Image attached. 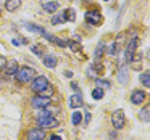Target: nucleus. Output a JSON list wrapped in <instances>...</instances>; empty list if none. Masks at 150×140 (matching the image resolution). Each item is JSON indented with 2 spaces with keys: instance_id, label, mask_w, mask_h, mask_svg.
<instances>
[{
  "instance_id": "f257e3e1",
  "label": "nucleus",
  "mask_w": 150,
  "mask_h": 140,
  "mask_svg": "<svg viewBox=\"0 0 150 140\" xmlns=\"http://www.w3.org/2000/svg\"><path fill=\"white\" fill-rule=\"evenodd\" d=\"M44 110H45V108H44ZM37 126H39L40 129H52V127L58 126V119L45 110L44 113H40L39 116H37Z\"/></svg>"
},
{
  "instance_id": "f03ea898",
  "label": "nucleus",
  "mask_w": 150,
  "mask_h": 140,
  "mask_svg": "<svg viewBox=\"0 0 150 140\" xmlns=\"http://www.w3.org/2000/svg\"><path fill=\"white\" fill-rule=\"evenodd\" d=\"M15 76H16L18 82L24 84V82L33 81V77L36 76V71H34V68H29V66H21V68H18V71L15 72Z\"/></svg>"
},
{
  "instance_id": "7ed1b4c3",
  "label": "nucleus",
  "mask_w": 150,
  "mask_h": 140,
  "mask_svg": "<svg viewBox=\"0 0 150 140\" xmlns=\"http://www.w3.org/2000/svg\"><path fill=\"white\" fill-rule=\"evenodd\" d=\"M124 122H126V117H124V111L123 110H116L113 114H111V124H113L115 129H123Z\"/></svg>"
},
{
  "instance_id": "20e7f679",
  "label": "nucleus",
  "mask_w": 150,
  "mask_h": 140,
  "mask_svg": "<svg viewBox=\"0 0 150 140\" xmlns=\"http://www.w3.org/2000/svg\"><path fill=\"white\" fill-rule=\"evenodd\" d=\"M137 44H139V40H137V37H132V39L129 40V44H127L126 47V61L127 63H132L134 60V53H136V49H137Z\"/></svg>"
},
{
  "instance_id": "39448f33",
  "label": "nucleus",
  "mask_w": 150,
  "mask_h": 140,
  "mask_svg": "<svg viewBox=\"0 0 150 140\" xmlns=\"http://www.w3.org/2000/svg\"><path fill=\"white\" fill-rule=\"evenodd\" d=\"M102 21H103V18H102V15L98 13V11L91 10V11H87V13H86V23L91 24V26H98Z\"/></svg>"
},
{
  "instance_id": "423d86ee",
  "label": "nucleus",
  "mask_w": 150,
  "mask_h": 140,
  "mask_svg": "<svg viewBox=\"0 0 150 140\" xmlns=\"http://www.w3.org/2000/svg\"><path fill=\"white\" fill-rule=\"evenodd\" d=\"M31 105L34 108H37V110H42V108L50 106V98L42 97V95H36V97L31 98Z\"/></svg>"
},
{
  "instance_id": "0eeeda50",
  "label": "nucleus",
  "mask_w": 150,
  "mask_h": 140,
  "mask_svg": "<svg viewBox=\"0 0 150 140\" xmlns=\"http://www.w3.org/2000/svg\"><path fill=\"white\" fill-rule=\"evenodd\" d=\"M47 85H49V79H47L45 76H39V77H36L33 81V90L40 92V90H44Z\"/></svg>"
},
{
  "instance_id": "6e6552de",
  "label": "nucleus",
  "mask_w": 150,
  "mask_h": 140,
  "mask_svg": "<svg viewBox=\"0 0 150 140\" xmlns=\"http://www.w3.org/2000/svg\"><path fill=\"white\" fill-rule=\"evenodd\" d=\"M145 97H147L145 92L140 90V89H136V90L131 94V103L132 105H140V103L145 101Z\"/></svg>"
},
{
  "instance_id": "1a4fd4ad",
  "label": "nucleus",
  "mask_w": 150,
  "mask_h": 140,
  "mask_svg": "<svg viewBox=\"0 0 150 140\" xmlns=\"http://www.w3.org/2000/svg\"><path fill=\"white\" fill-rule=\"evenodd\" d=\"M28 140H42L44 137H45V130L40 129V127H37V129H29L26 134Z\"/></svg>"
},
{
  "instance_id": "9d476101",
  "label": "nucleus",
  "mask_w": 150,
  "mask_h": 140,
  "mask_svg": "<svg viewBox=\"0 0 150 140\" xmlns=\"http://www.w3.org/2000/svg\"><path fill=\"white\" fill-rule=\"evenodd\" d=\"M118 81L121 82V84H127V81H129V72H127V66L123 65L121 63V68L120 71H118Z\"/></svg>"
},
{
  "instance_id": "9b49d317",
  "label": "nucleus",
  "mask_w": 150,
  "mask_h": 140,
  "mask_svg": "<svg viewBox=\"0 0 150 140\" xmlns=\"http://www.w3.org/2000/svg\"><path fill=\"white\" fill-rule=\"evenodd\" d=\"M82 105H84V100H82V97L79 94L69 97V106L71 108H79V106H82Z\"/></svg>"
},
{
  "instance_id": "f8f14e48",
  "label": "nucleus",
  "mask_w": 150,
  "mask_h": 140,
  "mask_svg": "<svg viewBox=\"0 0 150 140\" xmlns=\"http://www.w3.org/2000/svg\"><path fill=\"white\" fill-rule=\"evenodd\" d=\"M5 74L7 76H13L15 72L18 71V65H16V61H13V60H11V61H8V63H5Z\"/></svg>"
},
{
  "instance_id": "ddd939ff",
  "label": "nucleus",
  "mask_w": 150,
  "mask_h": 140,
  "mask_svg": "<svg viewBox=\"0 0 150 140\" xmlns=\"http://www.w3.org/2000/svg\"><path fill=\"white\" fill-rule=\"evenodd\" d=\"M21 7V0H5V8L7 11H15Z\"/></svg>"
},
{
  "instance_id": "4468645a",
  "label": "nucleus",
  "mask_w": 150,
  "mask_h": 140,
  "mask_svg": "<svg viewBox=\"0 0 150 140\" xmlns=\"http://www.w3.org/2000/svg\"><path fill=\"white\" fill-rule=\"evenodd\" d=\"M24 27H26L28 31H31V32L40 34V36H44V34H45V29H44V27L37 26V24H33V23H24Z\"/></svg>"
},
{
  "instance_id": "2eb2a0df",
  "label": "nucleus",
  "mask_w": 150,
  "mask_h": 140,
  "mask_svg": "<svg viewBox=\"0 0 150 140\" xmlns=\"http://www.w3.org/2000/svg\"><path fill=\"white\" fill-rule=\"evenodd\" d=\"M58 8H60L58 2H45V4H44V10H45L47 13H55Z\"/></svg>"
},
{
  "instance_id": "dca6fc26",
  "label": "nucleus",
  "mask_w": 150,
  "mask_h": 140,
  "mask_svg": "<svg viewBox=\"0 0 150 140\" xmlns=\"http://www.w3.org/2000/svg\"><path fill=\"white\" fill-rule=\"evenodd\" d=\"M139 119L142 121V122H149V119H150V106H144L142 110H140Z\"/></svg>"
},
{
  "instance_id": "f3484780",
  "label": "nucleus",
  "mask_w": 150,
  "mask_h": 140,
  "mask_svg": "<svg viewBox=\"0 0 150 140\" xmlns=\"http://www.w3.org/2000/svg\"><path fill=\"white\" fill-rule=\"evenodd\" d=\"M65 21H68L66 10L63 11V13H58V15H55V16L52 18V24H62V23H65Z\"/></svg>"
},
{
  "instance_id": "a211bd4d",
  "label": "nucleus",
  "mask_w": 150,
  "mask_h": 140,
  "mask_svg": "<svg viewBox=\"0 0 150 140\" xmlns=\"http://www.w3.org/2000/svg\"><path fill=\"white\" fill-rule=\"evenodd\" d=\"M44 65H45L47 68H50V69L55 68L57 66V58L53 55H45L44 56Z\"/></svg>"
},
{
  "instance_id": "6ab92c4d",
  "label": "nucleus",
  "mask_w": 150,
  "mask_h": 140,
  "mask_svg": "<svg viewBox=\"0 0 150 140\" xmlns=\"http://www.w3.org/2000/svg\"><path fill=\"white\" fill-rule=\"evenodd\" d=\"M105 50H107V53H108V55L115 56L118 52H120V47H118V44H116V42H113V44H110V45H108Z\"/></svg>"
},
{
  "instance_id": "aec40b11",
  "label": "nucleus",
  "mask_w": 150,
  "mask_h": 140,
  "mask_svg": "<svg viewBox=\"0 0 150 140\" xmlns=\"http://www.w3.org/2000/svg\"><path fill=\"white\" fill-rule=\"evenodd\" d=\"M139 79H140V82H142L144 87L150 89V72H142Z\"/></svg>"
},
{
  "instance_id": "412c9836",
  "label": "nucleus",
  "mask_w": 150,
  "mask_h": 140,
  "mask_svg": "<svg viewBox=\"0 0 150 140\" xmlns=\"http://www.w3.org/2000/svg\"><path fill=\"white\" fill-rule=\"evenodd\" d=\"M103 52H105V45H103V42H100L97 45V49H95V61H100Z\"/></svg>"
},
{
  "instance_id": "4be33fe9",
  "label": "nucleus",
  "mask_w": 150,
  "mask_h": 140,
  "mask_svg": "<svg viewBox=\"0 0 150 140\" xmlns=\"http://www.w3.org/2000/svg\"><path fill=\"white\" fill-rule=\"evenodd\" d=\"M95 84H97L100 89H110L111 87V82L110 81H103V79H95Z\"/></svg>"
},
{
  "instance_id": "5701e85b",
  "label": "nucleus",
  "mask_w": 150,
  "mask_h": 140,
  "mask_svg": "<svg viewBox=\"0 0 150 140\" xmlns=\"http://www.w3.org/2000/svg\"><path fill=\"white\" fill-rule=\"evenodd\" d=\"M81 119H82V114L79 113V111H74V113L71 114V122L74 124V126H78V124L81 122Z\"/></svg>"
},
{
  "instance_id": "b1692460",
  "label": "nucleus",
  "mask_w": 150,
  "mask_h": 140,
  "mask_svg": "<svg viewBox=\"0 0 150 140\" xmlns=\"http://www.w3.org/2000/svg\"><path fill=\"white\" fill-rule=\"evenodd\" d=\"M92 98H95V100H100V98H103V90H102L100 87H97L95 90H92Z\"/></svg>"
},
{
  "instance_id": "393cba45",
  "label": "nucleus",
  "mask_w": 150,
  "mask_h": 140,
  "mask_svg": "<svg viewBox=\"0 0 150 140\" xmlns=\"http://www.w3.org/2000/svg\"><path fill=\"white\" fill-rule=\"evenodd\" d=\"M39 94L42 95V97H47V98H50V97H52V95H53V89H52V87H49V85H47V87L44 89V90H40Z\"/></svg>"
},
{
  "instance_id": "a878e982",
  "label": "nucleus",
  "mask_w": 150,
  "mask_h": 140,
  "mask_svg": "<svg viewBox=\"0 0 150 140\" xmlns=\"http://www.w3.org/2000/svg\"><path fill=\"white\" fill-rule=\"evenodd\" d=\"M33 52L36 53L37 56H42V53H44V47H42V45H34V47H33Z\"/></svg>"
},
{
  "instance_id": "bb28decb",
  "label": "nucleus",
  "mask_w": 150,
  "mask_h": 140,
  "mask_svg": "<svg viewBox=\"0 0 150 140\" xmlns=\"http://www.w3.org/2000/svg\"><path fill=\"white\" fill-rule=\"evenodd\" d=\"M66 16H68V21H74V20H76V13H74V10L68 8V10H66Z\"/></svg>"
},
{
  "instance_id": "cd10ccee",
  "label": "nucleus",
  "mask_w": 150,
  "mask_h": 140,
  "mask_svg": "<svg viewBox=\"0 0 150 140\" xmlns=\"http://www.w3.org/2000/svg\"><path fill=\"white\" fill-rule=\"evenodd\" d=\"M69 47H71L73 50H76V52H79V50H81V45H79V44H73V42H69Z\"/></svg>"
},
{
  "instance_id": "c85d7f7f",
  "label": "nucleus",
  "mask_w": 150,
  "mask_h": 140,
  "mask_svg": "<svg viewBox=\"0 0 150 140\" xmlns=\"http://www.w3.org/2000/svg\"><path fill=\"white\" fill-rule=\"evenodd\" d=\"M5 63H7V60H5L4 56H0V69H2V68L5 66Z\"/></svg>"
},
{
  "instance_id": "c756f323",
  "label": "nucleus",
  "mask_w": 150,
  "mask_h": 140,
  "mask_svg": "<svg viewBox=\"0 0 150 140\" xmlns=\"http://www.w3.org/2000/svg\"><path fill=\"white\" fill-rule=\"evenodd\" d=\"M13 42V45H20V44H24V40H18V39H13L11 40Z\"/></svg>"
},
{
  "instance_id": "7c9ffc66",
  "label": "nucleus",
  "mask_w": 150,
  "mask_h": 140,
  "mask_svg": "<svg viewBox=\"0 0 150 140\" xmlns=\"http://www.w3.org/2000/svg\"><path fill=\"white\" fill-rule=\"evenodd\" d=\"M50 140H62V137H58V135H50Z\"/></svg>"
},
{
  "instance_id": "2f4dec72",
  "label": "nucleus",
  "mask_w": 150,
  "mask_h": 140,
  "mask_svg": "<svg viewBox=\"0 0 150 140\" xmlns=\"http://www.w3.org/2000/svg\"><path fill=\"white\" fill-rule=\"evenodd\" d=\"M105 2H108V0H105Z\"/></svg>"
}]
</instances>
